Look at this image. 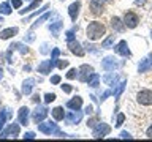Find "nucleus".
<instances>
[{
	"label": "nucleus",
	"instance_id": "nucleus-3",
	"mask_svg": "<svg viewBox=\"0 0 152 142\" xmlns=\"http://www.w3.org/2000/svg\"><path fill=\"white\" fill-rule=\"evenodd\" d=\"M136 101L142 104V106H151L152 104V90H147V88L140 90L136 95Z\"/></svg>",
	"mask_w": 152,
	"mask_h": 142
},
{
	"label": "nucleus",
	"instance_id": "nucleus-33",
	"mask_svg": "<svg viewBox=\"0 0 152 142\" xmlns=\"http://www.w3.org/2000/svg\"><path fill=\"white\" fill-rule=\"evenodd\" d=\"M48 8H49V5H45V7H43V8H40V9H38V11H37V13H32V14H30V17H28V19H32V17L38 16V14H40V13H43V11H45V9H48ZM28 19H24L22 22H27Z\"/></svg>",
	"mask_w": 152,
	"mask_h": 142
},
{
	"label": "nucleus",
	"instance_id": "nucleus-23",
	"mask_svg": "<svg viewBox=\"0 0 152 142\" xmlns=\"http://www.w3.org/2000/svg\"><path fill=\"white\" fill-rule=\"evenodd\" d=\"M8 49L10 51H14V49H18L21 54H27L28 52V47L26 44H22V43H13V44H10L8 46Z\"/></svg>",
	"mask_w": 152,
	"mask_h": 142
},
{
	"label": "nucleus",
	"instance_id": "nucleus-30",
	"mask_svg": "<svg viewBox=\"0 0 152 142\" xmlns=\"http://www.w3.org/2000/svg\"><path fill=\"white\" fill-rule=\"evenodd\" d=\"M49 17H51V13H45V14H43V16H41V17L38 19V21H37V22L32 25V30H33V28H37L38 25H40V24H43V22L46 21V19H49Z\"/></svg>",
	"mask_w": 152,
	"mask_h": 142
},
{
	"label": "nucleus",
	"instance_id": "nucleus-7",
	"mask_svg": "<svg viewBox=\"0 0 152 142\" xmlns=\"http://www.w3.org/2000/svg\"><path fill=\"white\" fill-rule=\"evenodd\" d=\"M102 66L104 71H113L121 66V63H117V60L114 59V57H104L103 62H102Z\"/></svg>",
	"mask_w": 152,
	"mask_h": 142
},
{
	"label": "nucleus",
	"instance_id": "nucleus-18",
	"mask_svg": "<svg viewBox=\"0 0 152 142\" xmlns=\"http://www.w3.org/2000/svg\"><path fill=\"white\" fill-rule=\"evenodd\" d=\"M33 87H35V79H27V80H24L22 82V93L24 95H30L32 93V90Z\"/></svg>",
	"mask_w": 152,
	"mask_h": 142
},
{
	"label": "nucleus",
	"instance_id": "nucleus-17",
	"mask_svg": "<svg viewBox=\"0 0 152 142\" xmlns=\"http://www.w3.org/2000/svg\"><path fill=\"white\" fill-rule=\"evenodd\" d=\"M62 27H64V21H62V19H57L56 22H52L51 25H49V30H51V33H52L54 36H59Z\"/></svg>",
	"mask_w": 152,
	"mask_h": 142
},
{
	"label": "nucleus",
	"instance_id": "nucleus-15",
	"mask_svg": "<svg viewBox=\"0 0 152 142\" xmlns=\"http://www.w3.org/2000/svg\"><path fill=\"white\" fill-rule=\"evenodd\" d=\"M28 107H26V106H22L21 109H19V123L21 125H28Z\"/></svg>",
	"mask_w": 152,
	"mask_h": 142
},
{
	"label": "nucleus",
	"instance_id": "nucleus-6",
	"mask_svg": "<svg viewBox=\"0 0 152 142\" xmlns=\"http://www.w3.org/2000/svg\"><path fill=\"white\" fill-rule=\"evenodd\" d=\"M109 131H111V128H109L106 123H100V125L94 126L92 136L95 137V139H100V137H104L106 134H109Z\"/></svg>",
	"mask_w": 152,
	"mask_h": 142
},
{
	"label": "nucleus",
	"instance_id": "nucleus-32",
	"mask_svg": "<svg viewBox=\"0 0 152 142\" xmlns=\"http://www.w3.org/2000/svg\"><path fill=\"white\" fill-rule=\"evenodd\" d=\"M0 14H11V7H10V3L0 5Z\"/></svg>",
	"mask_w": 152,
	"mask_h": 142
},
{
	"label": "nucleus",
	"instance_id": "nucleus-28",
	"mask_svg": "<svg viewBox=\"0 0 152 142\" xmlns=\"http://www.w3.org/2000/svg\"><path fill=\"white\" fill-rule=\"evenodd\" d=\"M98 80H100V76L97 73H92L89 76V79H87V82L90 87H98Z\"/></svg>",
	"mask_w": 152,
	"mask_h": 142
},
{
	"label": "nucleus",
	"instance_id": "nucleus-12",
	"mask_svg": "<svg viewBox=\"0 0 152 142\" xmlns=\"http://www.w3.org/2000/svg\"><path fill=\"white\" fill-rule=\"evenodd\" d=\"M68 47H70V51L73 52V54H76L78 57H83L84 55V49L81 47V44L75 40V38H73V40H68Z\"/></svg>",
	"mask_w": 152,
	"mask_h": 142
},
{
	"label": "nucleus",
	"instance_id": "nucleus-11",
	"mask_svg": "<svg viewBox=\"0 0 152 142\" xmlns=\"http://www.w3.org/2000/svg\"><path fill=\"white\" fill-rule=\"evenodd\" d=\"M54 66H56V63H54L52 60H45V62H41V63L38 65V73H41V74H49Z\"/></svg>",
	"mask_w": 152,
	"mask_h": 142
},
{
	"label": "nucleus",
	"instance_id": "nucleus-36",
	"mask_svg": "<svg viewBox=\"0 0 152 142\" xmlns=\"http://www.w3.org/2000/svg\"><path fill=\"white\" fill-rule=\"evenodd\" d=\"M54 99H56V95H54V93H46V95H45V103L49 104V103L54 101Z\"/></svg>",
	"mask_w": 152,
	"mask_h": 142
},
{
	"label": "nucleus",
	"instance_id": "nucleus-45",
	"mask_svg": "<svg viewBox=\"0 0 152 142\" xmlns=\"http://www.w3.org/2000/svg\"><path fill=\"white\" fill-rule=\"evenodd\" d=\"M92 111H94V107H92V106H87V107L84 109V112L87 114V115H90V114H92Z\"/></svg>",
	"mask_w": 152,
	"mask_h": 142
},
{
	"label": "nucleus",
	"instance_id": "nucleus-1",
	"mask_svg": "<svg viewBox=\"0 0 152 142\" xmlns=\"http://www.w3.org/2000/svg\"><path fill=\"white\" fill-rule=\"evenodd\" d=\"M106 33V27L103 25L102 22L98 21H94L89 24L87 27V38L92 41H97V40H102V36Z\"/></svg>",
	"mask_w": 152,
	"mask_h": 142
},
{
	"label": "nucleus",
	"instance_id": "nucleus-19",
	"mask_svg": "<svg viewBox=\"0 0 152 142\" xmlns=\"http://www.w3.org/2000/svg\"><path fill=\"white\" fill-rule=\"evenodd\" d=\"M11 117H13L11 109H3V111H0V131L3 130V126H5V122H7V118H11Z\"/></svg>",
	"mask_w": 152,
	"mask_h": 142
},
{
	"label": "nucleus",
	"instance_id": "nucleus-31",
	"mask_svg": "<svg viewBox=\"0 0 152 142\" xmlns=\"http://www.w3.org/2000/svg\"><path fill=\"white\" fill-rule=\"evenodd\" d=\"M113 44H114V36H108L106 40L102 43V47H103V49H109Z\"/></svg>",
	"mask_w": 152,
	"mask_h": 142
},
{
	"label": "nucleus",
	"instance_id": "nucleus-4",
	"mask_svg": "<svg viewBox=\"0 0 152 142\" xmlns=\"http://www.w3.org/2000/svg\"><path fill=\"white\" fill-rule=\"evenodd\" d=\"M138 22H140V17H138L136 13H133V11L125 13V16H124V25L127 28H135L138 25Z\"/></svg>",
	"mask_w": 152,
	"mask_h": 142
},
{
	"label": "nucleus",
	"instance_id": "nucleus-47",
	"mask_svg": "<svg viewBox=\"0 0 152 142\" xmlns=\"http://www.w3.org/2000/svg\"><path fill=\"white\" fill-rule=\"evenodd\" d=\"M32 101H33V103H40V95H33V96H32Z\"/></svg>",
	"mask_w": 152,
	"mask_h": 142
},
{
	"label": "nucleus",
	"instance_id": "nucleus-26",
	"mask_svg": "<svg viewBox=\"0 0 152 142\" xmlns=\"http://www.w3.org/2000/svg\"><path fill=\"white\" fill-rule=\"evenodd\" d=\"M103 82L106 85H116L117 82V74H106L103 78Z\"/></svg>",
	"mask_w": 152,
	"mask_h": 142
},
{
	"label": "nucleus",
	"instance_id": "nucleus-37",
	"mask_svg": "<svg viewBox=\"0 0 152 142\" xmlns=\"http://www.w3.org/2000/svg\"><path fill=\"white\" fill-rule=\"evenodd\" d=\"M56 65L59 66L60 70H64V68H66V66H68V60H57Z\"/></svg>",
	"mask_w": 152,
	"mask_h": 142
},
{
	"label": "nucleus",
	"instance_id": "nucleus-40",
	"mask_svg": "<svg viewBox=\"0 0 152 142\" xmlns=\"http://www.w3.org/2000/svg\"><path fill=\"white\" fill-rule=\"evenodd\" d=\"M11 5L14 8H21V5H22V0H11Z\"/></svg>",
	"mask_w": 152,
	"mask_h": 142
},
{
	"label": "nucleus",
	"instance_id": "nucleus-41",
	"mask_svg": "<svg viewBox=\"0 0 152 142\" xmlns=\"http://www.w3.org/2000/svg\"><path fill=\"white\" fill-rule=\"evenodd\" d=\"M24 139H35V133H32V131L26 133V136H24Z\"/></svg>",
	"mask_w": 152,
	"mask_h": 142
},
{
	"label": "nucleus",
	"instance_id": "nucleus-16",
	"mask_svg": "<svg viewBox=\"0 0 152 142\" xmlns=\"http://www.w3.org/2000/svg\"><path fill=\"white\" fill-rule=\"evenodd\" d=\"M18 33V27H10V28H5V30L0 32V40H10L13 38L14 35Z\"/></svg>",
	"mask_w": 152,
	"mask_h": 142
},
{
	"label": "nucleus",
	"instance_id": "nucleus-39",
	"mask_svg": "<svg viewBox=\"0 0 152 142\" xmlns=\"http://www.w3.org/2000/svg\"><path fill=\"white\" fill-rule=\"evenodd\" d=\"M62 90H64L65 93H71V90H73V88H71L70 84H64V85H62Z\"/></svg>",
	"mask_w": 152,
	"mask_h": 142
},
{
	"label": "nucleus",
	"instance_id": "nucleus-20",
	"mask_svg": "<svg viewBox=\"0 0 152 142\" xmlns=\"http://www.w3.org/2000/svg\"><path fill=\"white\" fill-rule=\"evenodd\" d=\"M81 106H83V98H81V96H75L73 99H70V101L66 103V107H68V109H75V111H76V109H79Z\"/></svg>",
	"mask_w": 152,
	"mask_h": 142
},
{
	"label": "nucleus",
	"instance_id": "nucleus-43",
	"mask_svg": "<svg viewBox=\"0 0 152 142\" xmlns=\"http://www.w3.org/2000/svg\"><path fill=\"white\" fill-rule=\"evenodd\" d=\"M26 40L28 41V43H30V41H33V40H35V36H33V33L30 32V33H27V36H26Z\"/></svg>",
	"mask_w": 152,
	"mask_h": 142
},
{
	"label": "nucleus",
	"instance_id": "nucleus-29",
	"mask_svg": "<svg viewBox=\"0 0 152 142\" xmlns=\"http://www.w3.org/2000/svg\"><path fill=\"white\" fill-rule=\"evenodd\" d=\"M125 85H127V80H122L121 84H117V88L114 90V96H116V98L121 96L122 92H124V88H125Z\"/></svg>",
	"mask_w": 152,
	"mask_h": 142
},
{
	"label": "nucleus",
	"instance_id": "nucleus-5",
	"mask_svg": "<svg viewBox=\"0 0 152 142\" xmlns=\"http://www.w3.org/2000/svg\"><path fill=\"white\" fill-rule=\"evenodd\" d=\"M81 118H83V112L79 111V109H71V112H68L65 115V120L68 125H76V123H79L81 122Z\"/></svg>",
	"mask_w": 152,
	"mask_h": 142
},
{
	"label": "nucleus",
	"instance_id": "nucleus-24",
	"mask_svg": "<svg viewBox=\"0 0 152 142\" xmlns=\"http://www.w3.org/2000/svg\"><path fill=\"white\" fill-rule=\"evenodd\" d=\"M52 117H54V120L60 122L65 118V112H64V107H54L52 109Z\"/></svg>",
	"mask_w": 152,
	"mask_h": 142
},
{
	"label": "nucleus",
	"instance_id": "nucleus-10",
	"mask_svg": "<svg viewBox=\"0 0 152 142\" xmlns=\"http://www.w3.org/2000/svg\"><path fill=\"white\" fill-rule=\"evenodd\" d=\"M114 51H116L117 54H121L122 57H130L132 55V52H130V49H128V44H127L125 40L119 41L116 44V47H114Z\"/></svg>",
	"mask_w": 152,
	"mask_h": 142
},
{
	"label": "nucleus",
	"instance_id": "nucleus-8",
	"mask_svg": "<svg viewBox=\"0 0 152 142\" xmlns=\"http://www.w3.org/2000/svg\"><path fill=\"white\" fill-rule=\"evenodd\" d=\"M46 115H48V109L46 107H41V106H38L35 111H33V114H32V120L37 123H40V122H43L46 118Z\"/></svg>",
	"mask_w": 152,
	"mask_h": 142
},
{
	"label": "nucleus",
	"instance_id": "nucleus-22",
	"mask_svg": "<svg viewBox=\"0 0 152 142\" xmlns=\"http://www.w3.org/2000/svg\"><path fill=\"white\" fill-rule=\"evenodd\" d=\"M90 11H92V14H102V11H103L102 2H98V0H92V2H90Z\"/></svg>",
	"mask_w": 152,
	"mask_h": 142
},
{
	"label": "nucleus",
	"instance_id": "nucleus-42",
	"mask_svg": "<svg viewBox=\"0 0 152 142\" xmlns=\"http://www.w3.org/2000/svg\"><path fill=\"white\" fill-rule=\"evenodd\" d=\"M51 82H52V84H59V82H60V76H57V74L52 76V78H51Z\"/></svg>",
	"mask_w": 152,
	"mask_h": 142
},
{
	"label": "nucleus",
	"instance_id": "nucleus-50",
	"mask_svg": "<svg viewBox=\"0 0 152 142\" xmlns=\"http://www.w3.org/2000/svg\"><path fill=\"white\" fill-rule=\"evenodd\" d=\"M2 78H3V70H2V66H0V80H2Z\"/></svg>",
	"mask_w": 152,
	"mask_h": 142
},
{
	"label": "nucleus",
	"instance_id": "nucleus-13",
	"mask_svg": "<svg viewBox=\"0 0 152 142\" xmlns=\"http://www.w3.org/2000/svg\"><path fill=\"white\" fill-rule=\"evenodd\" d=\"M78 73H81L78 78H79V80H83V82H87V79H89V76L94 73V70H92V66H89V65H83L79 68V71Z\"/></svg>",
	"mask_w": 152,
	"mask_h": 142
},
{
	"label": "nucleus",
	"instance_id": "nucleus-48",
	"mask_svg": "<svg viewBox=\"0 0 152 142\" xmlns=\"http://www.w3.org/2000/svg\"><path fill=\"white\" fill-rule=\"evenodd\" d=\"M146 136H147V137H151V139H152V126H149V128H147V131H146Z\"/></svg>",
	"mask_w": 152,
	"mask_h": 142
},
{
	"label": "nucleus",
	"instance_id": "nucleus-14",
	"mask_svg": "<svg viewBox=\"0 0 152 142\" xmlns=\"http://www.w3.org/2000/svg\"><path fill=\"white\" fill-rule=\"evenodd\" d=\"M79 8H81V2L71 3V5H70V8H68V14H70V17H71V21H73V22H76V19H78Z\"/></svg>",
	"mask_w": 152,
	"mask_h": 142
},
{
	"label": "nucleus",
	"instance_id": "nucleus-9",
	"mask_svg": "<svg viewBox=\"0 0 152 142\" xmlns=\"http://www.w3.org/2000/svg\"><path fill=\"white\" fill-rule=\"evenodd\" d=\"M19 134V125L18 123H13V125H10L5 131L0 133V137L2 139H7V137H16Z\"/></svg>",
	"mask_w": 152,
	"mask_h": 142
},
{
	"label": "nucleus",
	"instance_id": "nucleus-51",
	"mask_svg": "<svg viewBox=\"0 0 152 142\" xmlns=\"http://www.w3.org/2000/svg\"><path fill=\"white\" fill-rule=\"evenodd\" d=\"M151 38H152V30H151Z\"/></svg>",
	"mask_w": 152,
	"mask_h": 142
},
{
	"label": "nucleus",
	"instance_id": "nucleus-46",
	"mask_svg": "<svg viewBox=\"0 0 152 142\" xmlns=\"http://www.w3.org/2000/svg\"><path fill=\"white\" fill-rule=\"evenodd\" d=\"M109 95H111V92H109V90H108V92H104V93L102 95V101H104V99H106V98L109 96Z\"/></svg>",
	"mask_w": 152,
	"mask_h": 142
},
{
	"label": "nucleus",
	"instance_id": "nucleus-21",
	"mask_svg": "<svg viewBox=\"0 0 152 142\" xmlns=\"http://www.w3.org/2000/svg\"><path fill=\"white\" fill-rule=\"evenodd\" d=\"M149 70H152V60L142 59L140 66H138V71H140V73H146V71H149Z\"/></svg>",
	"mask_w": 152,
	"mask_h": 142
},
{
	"label": "nucleus",
	"instance_id": "nucleus-27",
	"mask_svg": "<svg viewBox=\"0 0 152 142\" xmlns=\"http://www.w3.org/2000/svg\"><path fill=\"white\" fill-rule=\"evenodd\" d=\"M40 3H41V0H33V2L28 5V7L26 8V9H19V13L21 14H24V13H30L32 9H35V8H38L40 7Z\"/></svg>",
	"mask_w": 152,
	"mask_h": 142
},
{
	"label": "nucleus",
	"instance_id": "nucleus-25",
	"mask_svg": "<svg viewBox=\"0 0 152 142\" xmlns=\"http://www.w3.org/2000/svg\"><path fill=\"white\" fill-rule=\"evenodd\" d=\"M111 25H113V28L116 32H122L124 30V24H122V21L119 17H113L111 19Z\"/></svg>",
	"mask_w": 152,
	"mask_h": 142
},
{
	"label": "nucleus",
	"instance_id": "nucleus-34",
	"mask_svg": "<svg viewBox=\"0 0 152 142\" xmlns=\"http://www.w3.org/2000/svg\"><path fill=\"white\" fill-rule=\"evenodd\" d=\"M59 54H60V49L59 47H54V49H52V55H51V60L54 62V63H57V57H59Z\"/></svg>",
	"mask_w": 152,
	"mask_h": 142
},
{
	"label": "nucleus",
	"instance_id": "nucleus-49",
	"mask_svg": "<svg viewBox=\"0 0 152 142\" xmlns=\"http://www.w3.org/2000/svg\"><path fill=\"white\" fill-rule=\"evenodd\" d=\"M87 125H89V126H95V125H97V120H95V118H94V120H89Z\"/></svg>",
	"mask_w": 152,
	"mask_h": 142
},
{
	"label": "nucleus",
	"instance_id": "nucleus-2",
	"mask_svg": "<svg viewBox=\"0 0 152 142\" xmlns=\"http://www.w3.org/2000/svg\"><path fill=\"white\" fill-rule=\"evenodd\" d=\"M38 131H41V133H45V134L48 136H52V134H57V136H60V137H65L66 134L65 133H62L59 130V126H57V123L54 122H45V123H38Z\"/></svg>",
	"mask_w": 152,
	"mask_h": 142
},
{
	"label": "nucleus",
	"instance_id": "nucleus-44",
	"mask_svg": "<svg viewBox=\"0 0 152 142\" xmlns=\"http://www.w3.org/2000/svg\"><path fill=\"white\" fill-rule=\"evenodd\" d=\"M121 137H122V139H132V136L128 134V133H125V131L121 133Z\"/></svg>",
	"mask_w": 152,
	"mask_h": 142
},
{
	"label": "nucleus",
	"instance_id": "nucleus-38",
	"mask_svg": "<svg viewBox=\"0 0 152 142\" xmlns=\"http://www.w3.org/2000/svg\"><path fill=\"white\" fill-rule=\"evenodd\" d=\"M124 120H125V115H124V114H119L117 120H116V126H121L122 123H124Z\"/></svg>",
	"mask_w": 152,
	"mask_h": 142
},
{
	"label": "nucleus",
	"instance_id": "nucleus-35",
	"mask_svg": "<svg viewBox=\"0 0 152 142\" xmlns=\"http://www.w3.org/2000/svg\"><path fill=\"white\" fill-rule=\"evenodd\" d=\"M76 76H78V70H76V68H71L68 73H66V78H68V79H75Z\"/></svg>",
	"mask_w": 152,
	"mask_h": 142
}]
</instances>
